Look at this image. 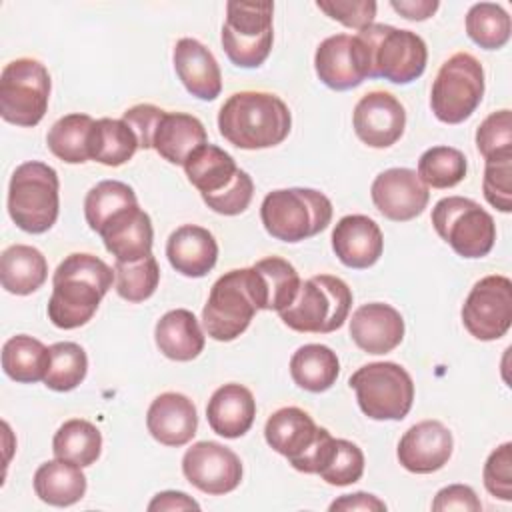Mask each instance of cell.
I'll return each mask as SVG.
<instances>
[{
    "instance_id": "cell-17",
    "label": "cell",
    "mask_w": 512,
    "mask_h": 512,
    "mask_svg": "<svg viewBox=\"0 0 512 512\" xmlns=\"http://www.w3.org/2000/svg\"><path fill=\"white\" fill-rule=\"evenodd\" d=\"M352 126L370 148H388L400 140L406 128V112L396 96L384 90L364 94L354 106Z\"/></svg>"
},
{
    "instance_id": "cell-4",
    "label": "cell",
    "mask_w": 512,
    "mask_h": 512,
    "mask_svg": "<svg viewBox=\"0 0 512 512\" xmlns=\"http://www.w3.org/2000/svg\"><path fill=\"white\" fill-rule=\"evenodd\" d=\"M260 218L272 238L294 244L328 228L332 202L314 188L272 190L262 200Z\"/></svg>"
},
{
    "instance_id": "cell-49",
    "label": "cell",
    "mask_w": 512,
    "mask_h": 512,
    "mask_svg": "<svg viewBox=\"0 0 512 512\" xmlns=\"http://www.w3.org/2000/svg\"><path fill=\"white\" fill-rule=\"evenodd\" d=\"M160 114H162V108L154 104H136L122 114V120L134 130L140 148L144 150L152 148V130Z\"/></svg>"
},
{
    "instance_id": "cell-27",
    "label": "cell",
    "mask_w": 512,
    "mask_h": 512,
    "mask_svg": "<svg viewBox=\"0 0 512 512\" xmlns=\"http://www.w3.org/2000/svg\"><path fill=\"white\" fill-rule=\"evenodd\" d=\"M256 416V400L252 392L236 382L220 386L208 400L206 418L218 436L240 438L244 436Z\"/></svg>"
},
{
    "instance_id": "cell-1",
    "label": "cell",
    "mask_w": 512,
    "mask_h": 512,
    "mask_svg": "<svg viewBox=\"0 0 512 512\" xmlns=\"http://www.w3.org/2000/svg\"><path fill=\"white\" fill-rule=\"evenodd\" d=\"M114 270L94 254L66 256L52 276L48 318L56 328L74 330L96 314L100 300L112 288Z\"/></svg>"
},
{
    "instance_id": "cell-45",
    "label": "cell",
    "mask_w": 512,
    "mask_h": 512,
    "mask_svg": "<svg viewBox=\"0 0 512 512\" xmlns=\"http://www.w3.org/2000/svg\"><path fill=\"white\" fill-rule=\"evenodd\" d=\"M482 190L490 206L500 212L512 210V158L486 162Z\"/></svg>"
},
{
    "instance_id": "cell-32",
    "label": "cell",
    "mask_w": 512,
    "mask_h": 512,
    "mask_svg": "<svg viewBox=\"0 0 512 512\" xmlns=\"http://www.w3.org/2000/svg\"><path fill=\"white\" fill-rule=\"evenodd\" d=\"M252 268L256 274L260 310L280 312L294 302L302 280L288 260L280 256H268L258 260Z\"/></svg>"
},
{
    "instance_id": "cell-12",
    "label": "cell",
    "mask_w": 512,
    "mask_h": 512,
    "mask_svg": "<svg viewBox=\"0 0 512 512\" xmlns=\"http://www.w3.org/2000/svg\"><path fill=\"white\" fill-rule=\"evenodd\" d=\"M432 226L462 258L486 256L496 240L494 218L478 202L464 196L438 200L432 208Z\"/></svg>"
},
{
    "instance_id": "cell-19",
    "label": "cell",
    "mask_w": 512,
    "mask_h": 512,
    "mask_svg": "<svg viewBox=\"0 0 512 512\" xmlns=\"http://www.w3.org/2000/svg\"><path fill=\"white\" fill-rule=\"evenodd\" d=\"M452 450V432L438 420H422L404 432L396 456L408 472L430 474L450 460Z\"/></svg>"
},
{
    "instance_id": "cell-10",
    "label": "cell",
    "mask_w": 512,
    "mask_h": 512,
    "mask_svg": "<svg viewBox=\"0 0 512 512\" xmlns=\"http://www.w3.org/2000/svg\"><path fill=\"white\" fill-rule=\"evenodd\" d=\"M484 96V68L468 52L452 54L438 70L430 106L444 124H460L472 116Z\"/></svg>"
},
{
    "instance_id": "cell-6",
    "label": "cell",
    "mask_w": 512,
    "mask_h": 512,
    "mask_svg": "<svg viewBox=\"0 0 512 512\" xmlns=\"http://www.w3.org/2000/svg\"><path fill=\"white\" fill-rule=\"evenodd\" d=\"M260 310L254 268H238L222 274L210 288L202 310L206 334L218 342L236 340Z\"/></svg>"
},
{
    "instance_id": "cell-13",
    "label": "cell",
    "mask_w": 512,
    "mask_h": 512,
    "mask_svg": "<svg viewBox=\"0 0 512 512\" xmlns=\"http://www.w3.org/2000/svg\"><path fill=\"white\" fill-rule=\"evenodd\" d=\"M50 98V74L34 58H16L8 62L0 76V116L2 120L32 128L46 110Z\"/></svg>"
},
{
    "instance_id": "cell-46",
    "label": "cell",
    "mask_w": 512,
    "mask_h": 512,
    "mask_svg": "<svg viewBox=\"0 0 512 512\" xmlns=\"http://www.w3.org/2000/svg\"><path fill=\"white\" fill-rule=\"evenodd\" d=\"M484 486L486 490L504 500H512V444L504 442L496 450L490 452L486 464H484Z\"/></svg>"
},
{
    "instance_id": "cell-35",
    "label": "cell",
    "mask_w": 512,
    "mask_h": 512,
    "mask_svg": "<svg viewBox=\"0 0 512 512\" xmlns=\"http://www.w3.org/2000/svg\"><path fill=\"white\" fill-rule=\"evenodd\" d=\"M140 148L134 130L120 118L94 120L88 140L90 160L104 166H122Z\"/></svg>"
},
{
    "instance_id": "cell-51",
    "label": "cell",
    "mask_w": 512,
    "mask_h": 512,
    "mask_svg": "<svg viewBox=\"0 0 512 512\" xmlns=\"http://www.w3.org/2000/svg\"><path fill=\"white\" fill-rule=\"evenodd\" d=\"M330 510H342V512H354V510H364V512H382L386 510V504L368 492H354V494H344L340 498H336L330 504Z\"/></svg>"
},
{
    "instance_id": "cell-50",
    "label": "cell",
    "mask_w": 512,
    "mask_h": 512,
    "mask_svg": "<svg viewBox=\"0 0 512 512\" xmlns=\"http://www.w3.org/2000/svg\"><path fill=\"white\" fill-rule=\"evenodd\" d=\"M432 510L442 512V510H464V512H478L482 510V504L476 496V492L466 486V484H450L438 490Z\"/></svg>"
},
{
    "instance_id": "cell-38",
    "label": "cell",
    "mask_w": 512,
    "mask_h": 512,
    "mask_svg": "<svg viewBox=\"0 0 512 512\" xmlns=\"http://www.w3.org/2000/svg\"><path fill=\"white\" fill-rule=\"evenodd\" d=\"M136 204H138V198L132 186L120 180H102L96 186H92L90 192L86 194L84 216L90 230L98 234L114 214Z\"/></svg>"
},
{
    "instance_id": "cell-53",
    "label": "cell",
    "mask_w": 512,
    "mask_h": 512,
    "mask_svg": "<svg viewBox=\"0 0 512 512\" xmlns=\"http://www.w3.org/2000/svg\"><path fill=\"white\" fill-rule=\"evenodd\" d=\"M390 6L406 20H426L438 10L436 0H392Z\"/></svg>"
},
{
    "instance_id": "cell-30",
    "label": "cell",
    "mask_w": 512,
    "mask_h": 512,
    "mask_svg": "<svg viewBox=\"0 0 512 512\" xmlns=\"http://www.w3.org/2000/svg\"><path fill=\"white\" fill-rule=\"evenodd\" d=\"M48 278V262L44 254L28 244H12L0 256L2 288L16 296L36 292Z\"/></svg>"
},
{
    "instance_id": "cell-22",
    "label": "cell",
    "mask_w": 512,
    "mask_h": 512,
    "mask_svg": "<svg viewBox=\"0 0 512 512\" xmlns=\"http://www.w3.org/2000/svg\"><path fill=\"white\" fill-rule=\"evenodd\" d=\"M98 234L116 262H136L152 254V220L138 204L114 214Z\"/></svg>"
},
{
    "instance_id": "cell-15",
    "label": "cell",
    "mask_w": 512,
    "mask_h": 512,
    "mask_svg": "<svg viewBox=\"0 0 512 512\" xmlns=\"http://www.w3.org/2000/svg\"><path fill=\"white\" fill-rule=\"evenodd\" d=\"M182 472L200 492L220 496L238 488L242 480V462L230 448L212 440H202L184 452Z\"/></svg>"
},
{
    "instance_id": "cell-7",
    "label": "cell",
    "mask_w": 512,
    "mask_h": 512,
    "mask_svg": "<svg viewBox=\"0 0 512 512\" xmlns=\"http://www.w3.org/2000/svg\"><path fill=\"white\" fill-rule=\"evenodd\" d=\"M264 438L272 450L286 456L292 468L318 474L332 452L334 436L314 424L312 416L296 406L276 410L264 426Z\"/></svg>"
},
{
    "instance_id": "cell-39",
    "label": "cell",
    "mask_w": 512,
    "mask_h": 512,
    "mask_svg": "<svg viewBox=\"0 0 512 512\" xmlns=\"http://www.w3.org/2000/svg\"><path fill=\"white\" fill-rule=\"evenodd\" d=\"M510 16L500 4L478 2L466 14V34L484 50H498L510 40Z\"/></svg>"
},
{
    "instance_id": "cell-26",
    "label": "cell",
    "mask_w": 512,
    "mask_h": 512,
    "mask_svg": "<svg viewBox=\"0 0 512 512\" xmlns=\"http://www.w3.org/2000/svg\"><path fill=\"white\" fill-rule=\"evenodd\" d=\"M208 142L204 124L186 112L162 110L152 130V148L170 164L182 166L186 158Z\"/></svg>"
},
{
    "instance_id": "cell-47",
    "label": "cell",
    "mask_w": 512,
    "mask_h": 512,
    "mask_svg": "<svg viewBox=\"0 0 512 512\" xmlns=\"http://www.w3.org/2000/svg\"><path fill=\"white\" fill-rule=\"evenodd\" d=\"M252 196H254V182L244 170H240L236 180L226 190H222L220 194H214V196H204L202 200L216 214L236 216V214H242L250 206Z\"/></svg>"
},
{
    "instance_id": "cell-21",
    "label": "cell",
    "mask_w": 512,
    "mask_h": 512,
    "mask_svg": "<svg viewBox=\"0 0 512 512\" xmlns=\"http://www.w3.org/2000/svg\"><path fill=\"white\" fill-rule=\"evenodd\" d=\"M350 338L368 354H388L404 338V318L390 304H362L350 318Z\"/></svg>"
},
{
    "instance_id": "cell-29",
    "label": "cell",
    "mask_w": 512,
    "mask_h": 512,
    "mask_svg": "<svg viewBox=\"0 0 512 512\" xmlns=\"http://www.w3.org/2000/svg\"><path fill=\"white\" fill-rule=\"evenodd\" d=\"M188 182L200 196H214L226 190L238 176L240 168L234 158L214 144H202L182 164Z\"/></svg>"
},
{
    "instance_id": "cell-2",
    "label": "cell",
    "mask_w": 512,
    "mask_h": 512,
    "mask_svg": "<svg viewBox=\"0 0 512 512\" xmlns=\"http://www.w3.org/2000/svg\"><path fill=\"white\" fill-rule=\"evenodd\" d=\"M290 126L286 102L270 92H234L218 112L220 134L242 150L278 146L290 134Z\"/></svg>"
},
{
    "instance_id": "cell-34",
    "label": "cell",
    "mask_w": 512,
    "mask_h": 512,
    "mask_svg": "<svg viewBox=\"0 0 512 512\" xmlns=\"http://www.w3.org/2000/svg\"><path fill=\"white\" fill-rule=\"evenodd\" d=\"M50 348L28 334H16L2 346V370L20 384H34L46 378Z\"/></svg>"
},
{
    "instance_id": "cell-36",
    "label": "cell",
    "mask_w": 512,
    "mask_h": 512,
    "mask_svg": "<svg viewBox=\"0 0 512 512\" xmlns=\"http://www.w3.org/2000/svg\"><path fill=\"white\" fill-rule=\"evenodd\" d=\"M52 452L56 458L74 462L82 468L92 466L102 452V434L84 418L66 420L54 434Z\"/></svg>"
},
{
    "instance_id": "cell-5",
    "label": "cell",
    "mask_w": 512,
    "mask_h": 512,
    "mask_svg": "<svg viewBox=\"0 0 512 512\" xmlns=\"http://www.w3.org/2000/svg\"><path fill=\"white\" fill-rule=\"evenodd\" d=\"M60 182L52 166L30 160L20 164L8 186V214L12 222L28 232L42 234L50 230L60 210Z\"/></svg>"
},
{
    "instance_id": "cell-9",
    "label": "cell",
    "mask_w": 512,
    "mask_h": 512,
    "mask_svg": "<svg viewBox=\"0 0 512 512\" xmlns=\"http://www.w3.org/2000/svg\"><path fill=\"white\" fill-rule=\"evenodd\" d=\"M360 410L372 420H402L414 402L412 376L396 362H370L348 380Z\"/></svg>"
},
{
    "instance_id": "cell-11",
    "label": "cell",
    "mask_w": 512,
    "mask_h": 512,
    "mask_svg": "<svg viewBox=\"0 0 512 512\" xmlns=\"http://www.w3.org/2000/svg\"><path fill=\"white\" fill-rule=\"evenodd\" d=\"M272 2H228L222 48L240 68H258L272 50Z\"/></svg>"
},
{
    "instance_id": "cell-37",
    "label": "cell",
    "mask_w": 512,
    "mask_h": 512,
    "mask_svg": "<svg viewBox=\"0 0 512 512\" xmlns=\"http://www.w3.org/2000/svg\"><path fill=\"white\" fill-rule=\"evenodd\" d=\"M92 124L94 118L80 112L58 118L46 134V144L50 152L66 164L88 162V140Z\"/></svg>"
},
{
    "instance_id": "cell-44",
    "label": "cell",
    "mask_w": 512,
    "mask_h": 512,
    "mask_svg": "<svg viewBox=\"0 0 512 512\" xmlns=\"http://www.w3.org/2000/svg\"><path fill=\"white\" fill-rule=\"evenodd\" d=\"M476 146L486 162L512 158V116L508 108L482 120L476 130Z\"/></svg>"
},
{
    "instance_id": "cell-3",
    "label": "cell",
    "mask_w": 512,
    "mask_h": 512,
    "mask_svg": "<svg viewBox=\"0 0 512 512\" xmlns=\"http://www.w3.org/2000/svg\"><path fill=\"white\" fill-rule=\"evenodd\" d=\"M356 38L362 44L368 78H384L394 84H410L426 70V42L412 30L388 24H370Z\"/></svg>"
},
{
    "instance_id": "cell-31",
    "label": "cell",
    "mask_w": 512,
    "mask_h": 512,
    "mask_svg": "<svg viewBox=\"0 0 512 512\" xmlns=\"http://www.w3.org/2000/svg\"><path fill=\"white\" fill-rule=\"evenodd\" d=\"M34 492L50 506H72L86 494L82 466L56 458L38 466L34 472Z\"/></svg>"
},
{
    "instance_id": "cell-33",
    "label": "cell",
    "mask_w": 512,
    "mask_h": 512,
    "mask_svg": "<svg viewBox=\"0 0 512 512\" xmlns=\"http://www.w3.org/2000/svg\"><path fill=\"white\" fill-rule=\"evenodd\" d=\"M340 374V362L332 348L324 344H304L290 358V376L296 386L308 392L332 388Z\"/></svg>"
},
{
    "instance_id": "cell-42",
    "label": "cell",
    "mask_w": 512,
    "mask_h": 512,
    "mask_svg": "<svg viewBox=\"0 0 512 512\" xmlns=\"http://www.w3.org/2000/svg\"><path fill=\"white\" fill-rule=\"evenodd\" d=\"M160 282V268L156 258L150 254L136 262H116L114 264V284L120 298L128 302L148 300Z\"/></svg>"
},
{
    "instance_id": "cell-18",
    "label": "cell",
    "mask_w": 512,
    "mask_h": 512,
    "mask_svg": "<svg viewBox=\"0 0 512 512\" xmlns=\"http://www.w3.org/2000/svg\"><path fill=\"white\" fill-rule=\"evenodd\" d=\"M314 70L332 90H350L368 78L366 56L356 36L334 34L320 42L314 54Z\"/></svg>"
},
{
    "instance_id": "cell-25",
    "label": "cell",
    "mask_w": 512,
    "mask_h": 512,
    "mask_svg": "<svg viewBox=\"0 0 512 512\" xmlns=\"http://www.w3.org/2000/svg\"><path fill=\"white\" fill-rule=\"evenodd\" d=\"M166 256L170 266L182 276L202 278L216 266L218 244L210 230L184 224L168 236Z\"/></svg>"
},
{
    "instance_id": "cell-14",
    "label": "cell",
    "mask_w": 512,
    "mask_h": 512,
    "mask_svg": "<svg viewBox=\"0 0 512 512\" xmlns=\"http://www.w3.org/2000/svg\"><path fill=\"white\" fill-rule=\"evenodd\" d=\"M464 328L482 342L502 338L512 324V282L492 274L478 280L462 306Z\"/></svg>"
},
{
    "instance_id": "cell-43",
    "label": "cell",
    "mask_w": 512,
    "mask_h": 512,
    "mask_svg": "<svg viewBox=\"0 0 512 512\" xmlns=\"http://www.w3.org/2000/svg\"><path fill=\"white\" fill-rule=\"evenodd\" d=\"M364 474V454L362 450L344 438H336L330 456L320 468L318 476L332 486H348L362 478Z\"/></svg>"
},
{
    "instance_id": "cell-40",
    "label": "cell",
    "mask_w": 512,
    "mask_h": 512,
    "mask_svg": "<svg viewBox=\"0 0 512 512\" xmlns=\"http://www.w3.org/2000/svg\"><path fill=\"white\" fill-rule=\"evenodd\" d=\"M466 156L452 146H432L418 160V178L432 188H452L466 176Z\"/></svg>"
},
{
    "instance_id": "cell-20",
    "label": "cell",
    "mask_w": 512,
    "mask_h": 512,
    "mask_svg": "<svg viewBox=\"0 0 512 512\" xmlns=\"http://www.w3.org/2000/svg\"><path fill=\"white\" fill-rule=\"evenodd\" d=\"M332 250L348 268H370L382 256L384 236L372 218L348 214L340 218L332 230Z\"/></svg>"
},
{
    "instance_id": "cell-41",
    "label": "cell",
    "mask_w": 512,
    "mask_h": 512,
    "mask_svg": "<svg viewBox=\"0 0 512 512\" xmlns=\"http://www.w3.org/2000/svg\"><path fill=\"white\" fill-rule=\"evenodd\" d=\"M88 372V356L76 342H56L50 346V368L44 384L54 392L74 390Z\"/></svg>"
},
{
    "instance_id": "cell-28",
    "label": "cell",
    "mask_w": 512,
    "mask_h": 512,
    "mask_svg": "<svg viewBox=\"0 0 512 512\" xmlns=\"http://www.w3.org/2000/svg\"><path fill=\"white\" fill-rule=\"evenodd\" d=\"M158 350L176 362H190L204 350V332L196 316L186 308L166 312L154 328Z\"/></svg>"
},
{
    "instance_id": "cell-52",
    "label": "cell",
    "mask_w": 512,
    "mask_h": 512,
    "mask_svg": "<svg viewBox=\"0 0 512 512\" xmlns=\"http://www.w3.org/2000/svg\"><path fill=\"white\" fill-rule=\"evenodd\" d=\"M200 504L192 500L186 492H176V490H166L158 492L152 502L148 504V510H198Z\"/></svg>"
},
{
    "instance_id": "cell-16",
    "label": "cell",
    "mask_w": 512,
    "mask_h": 512,
    "mask_svg": "<svg viewBox=\"0 0 512 512\" xmlns=\"http://www.w3.org/2000/svg\"><path fill=\"white\" fill-rule=\"evenodd\" d=\"M376 210L394 222H408L424 212L430 200L428 186L410 168L380 172L370 188Z\"/></svg>"
},
{
    "instance_id": "cell-24",
    "label": "cell",
    "mask_w": 512,
    "mask_h": 512,
    "mask_svg": "<svg viewBox=\"0 0 512 512\" xmlns=\"http://www.w3.org/2000/svg\"><path fill=\"white\" fill-rule=\"evenodd\" d=\"M174 70L184 88L200 98L214 100L222 92V74L214 54L196 38H180L172 54Z\"/></svg>"
},
{
    "instance_id": "cell-23",
    "label": "cell",
    "mask_w": 512,
    "mask_h": 512,
    "mask_svg": "<svg viewBox=\"0 0 512 512\" xmlns=\"http://www.w3.org/2000/svg\"><path fill=\"white\" fill-rule=\"evenodd\" d=\"M150 436L164 446L188 444L198 428L194 402L180 392H164L156 396L146 414Z\"/></svg>"
},
{
    "instance_id": "cell-48",
    "label": "cell",
    "mask_w": 512,
    "mask_h": 512,
    "mask_svg": "<svg viewBox=\"0 0 512 512\" xmlns=\"http://www.w3.org/2000/svg\"><path fill=\"white\" fill-rule=\"evenodd\" d=\"M316 6L332 20H338L346 28H354L358 32L374 24L376 16V2L372 0H318Z\"/></svg>"
},
{
    "instance_id": "cell-8",
    "label": "cell",
    "mask_w": 512,
    "mask_h": 512,
    "mask_svg": "<svg viewBox=\"0 0 512 512\" xmlns=\"http://www.w3.org/2000/svg\"><path fill=\"white\" fill-rule=\"evenodd\" d=\"M352 308L348 284L332 274H318L300 284L294 302L280 310V320L296 332L328 334L346 322Z\"/></svg>"
}]
</instances>
